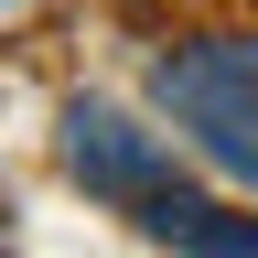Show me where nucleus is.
I'll return each instance as SVG.
<instances>
[{
    "label": "nucleus",
    "instance_id": "3",
    "mask_svg": "<svg viewBox=\"0 0 258 258\" xmlns=\"http://www.w3.org/2000/svg\"><path fill=\"white\" fill-rule=\"evenodd\" d=\"M140 226L161 247H183V258H258V215H237V205H205V194H151L140 205Z\"/></svg>",
    "mask_w": 258,
    "mask_h": 258
},
{
    "label": "nucleus",
    "instance_id": "2",
    "mask_svg": "<svg viewBox=\"0 0 258 258\" xmlns=\"http://www.w3.org/2000/svg\"><path fill=\"white\" fill-rule=\"evenodd\" d=\"M64 172L108 205H151V194H172V140L140 129L129 108H64Z\"/></svg>",
    "mask_w": 258,
    "mask_h": 258
},
{
    "label": "nucleus",
    "instance_id": "1",
    "mask_svg": "<svg viewBox=\"0 0 258 258\" xmlns=\"http://www.w3.org/2000/svg\"><path fill=\"white\" fill-rule=\"evenodd\" d=\"M151 86H161L172 129H183V140L215 161V172L258 183V43H247V32L161 54V76H151Z\"/></svg>",
    "mask_w": 258,
    "mask_h": 258
}]
</instances>
